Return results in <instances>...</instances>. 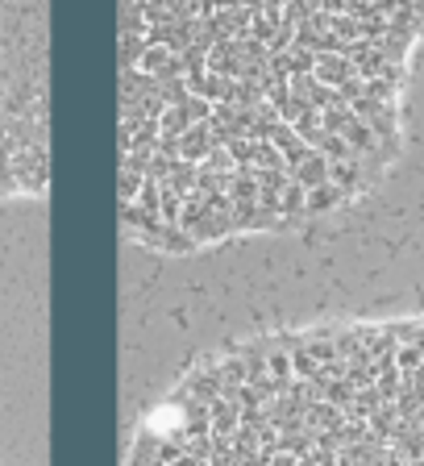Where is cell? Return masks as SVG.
<instances>
[{
  "label": "cell",
  "mask_w": 424,
  "mask_h": 466,
  "mask_svg": "<svg viewBox=\"0 0 424 466\" xmlns=\"http://www.w3.org/2000/svg\"><path fill=\"white\" fill-rule=\"evenodd\" d=\"M420 34L424 0H121L126 238L196 254L362 200Z\"/></svg>",
  "instance_id": "1"
},
{
  "label": "cell",
  "mask_w": 424,
  "mask_h": 466,
  "mask_svg": "<svg viewBox=\"0 0 424 466\" xmlns=\"http://www.w3.org/2000/svg\"><path fill=\"white\" fill-rule=\"evenodd\" d=\"M121 466H424V317L221 346L146 408Z\"/></svg>",
  "instance_id": "2"
},
{
  "label": "cell",
  "mask_w": 424,
  "mask_h": 466,
  "mask_svg": "<svg viewBox=\"0 0 424 466\" xmlns=\"http://www.w3.org/2000/svg\"><path fill=\"white\" fill-rule=\"evenodd\" d=\"M46 0H0V200L46 196Z\"/></svg>",
  "instance_id": "3"
}]
</instances>
